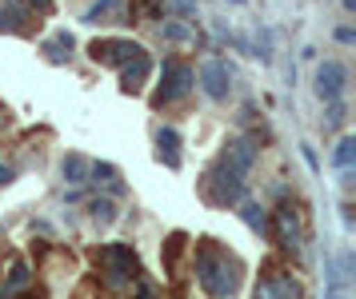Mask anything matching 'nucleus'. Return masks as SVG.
Returning a JSON list of instances; mask_svg holds the SVG:
<instances>
[{
    "label": "nucleus",
    "mask_w": 356,
    "mask_h": 299,
    "mask_svg": "<svg viewBox=\"0 0 356 299\" xmlns=\"http://www.w3.org/2000/svg\"><path fill=\"white\" fill-rule=\"evenodd\" d=\"M193 80H200L204 84V92L212 96V100H228V80H232V72H228V64L225 60H204L200 68H196V76Z\"/></svg>",
    "instance_id": "6"
},
{
    "label": "nucleus",
    "mask_w": 356,
    "mask_h": 299,
    "mask_svg": "<svg viewBox=\"0 0 356 299\" xmlns=\"http://www.w3.org/2000/svg\"><path fill=\"white\" fill-rule=\"evenodd\" d=\"M156 144H161V160L168 164V168H180V136L172 132V128H161L156 132Z\"/></svg>",
    "instance_id": "14"
},
{
    "label": "nucleus",
    "mask_w": 356,
    "mask_h": 299,
    "mask_svg": "<svg viewBox=\"0 0 356 299\" xmlns=\"http://www.w3.org/2000/svg\"><path fill=\"white\" fill-rule=\"evenodd\" d=\"M20 287H29V268H24V264H13V271H8V284H4V299H13Z\"/></svg>",
    "instance_id": "16"
},
{
    "label": "nucleus",
    "mask_w": 356,
    "mask_h": 299,
    "mask_svg": "<svg viewBox=\"0 0 356 299\" xmlns=\"http://www.w3.org/2000/svg\"><path fill=\"white\" fill-rule=\"evenodd\" d=\"M92 216H97L100 223H113V220H116V207H113V200H92Z\"/></svg>",
    "instance_id": "20"
},
{
    "label": "nucleus",
    "mask_w": 356,
    "mask_h": 299,
    "mask_svg": "<svg viewBox=\"0 0 356 299\" xmlns=\"http://www.w3.org/2000/svg\"><path fill=\"white\" fill-rule=\"evenodd\" d=\"M116 4H120V0H97V4L88 8V16H84V20H88V24H97L100 16H108V12H113Z\"/></svg>",
    "instance_id": "21"
},
{
    "label": "nucleus",
    "mask_w": 356,
    "mask_h": 299,
    "mask_svg": "<svg viewBox=\"0 0 356 299\" xmlns=\"http://www.w3.org/2000/svg\"><path fill=\"white\" fill-rule=\"evenodd\" d=\"M193 88V68L180 60H168L164 64V80H161V92L152 96V104L161 108V104H172V100H180V96Z\"/></svg>",
    "instance_id": "4"
},
{
    "label": "nucleus",
    "mask_w": 356,
    "mask_h": 299,
    "mask_svg": "<svg viewBox=\"0 0 356 299\" xmlns=\"http://www.w3.org/2000/svg\"><path fill=\"white\" fill-rule=\"evenodd\" d=\"M196 280H200V287L209 296L228 299L236 291V284H241V268L216 239H200L196 244Z\"/></svg>",
    "instance_id": "1"
},
{
    "label": "nucleus",
    "mask_w": 356,
    "mask_h": 299,
    "mask_svg": "<svg viewBox=\"0 0 356 299\" xmlns=\"http://www.w3.org/2000/svg\"><path fill=\"white\" fill-rule=\"evenodd\" d=\"M164 8V0H136L132 4V20H156Z\"/></svg>",
    "instance_id": "17"
},
{
    "label": "nucleus",
    "mask_w": 356,
    "mask_h": 299,
    "mask_svg": "<svg viewBox=\"0 0 356 299\" xmlns=\"http://www.w3.org/2000/svg\"><path fill=\"white\" fill-rule=\"evenodd\" d=\"M268 275H264V280H260V287H257V299H300V287L292 284L289 275H280V271L273 268V264H268Z\"/></svg>",
    "instance_id": "9"
},
{
    "label": "nucleus",
    "mask_w": 356,
    "mask_h": 299,
    "mask_svg": "<svg viewBox=\"0 0 356 299\" xmlns=\"http://www.w3.org/2000/svg\"><path fill=\"white\" fill-rule=\"evenodd\" d=\"M84 176H88V160H84V156H68L65 160V180L84 184Z\"/></svg>",
    "instance_id": "18"
},
{
    "label": "nucleus",
    "mask_w": 356,
    "mask_h": 299,
    "mask_svg": "<svg viewBox=\"0 0 356 299\" xmlns=\"http://www.w3.org/2000/svg\"><path fill=\"white\" fill-rule=\"evenodd\" d=\"M145 48L136 40H120V36H104V40H92L88 44V56L97 64H129L132 56H140Z\"/></svg>",
    "instance_id": "5"
},
{
    "label": "nucleus",
    "mask_w": 356,
    "mask_h": 299,
    "mask_svg": "<svg viewBox=\"0 0 356 299\" xmlns=\"http://www.w3.org/2000/svg\"><path fill=\"white\" fill-rule=\"evenodd\" d=\"M228 164V168H236L241 176H248V168H252V160H257V148H252V140H228L225 144V156H220Z\"/></svg>",
    "instance_id": "10"
},
{
    "label": "nucleus",
    "mask_w": 356,
    "mask_h": 299,
    "mask_svg": "<svg viewBox=\"0 0 356 299\" xmlns=\"http://www.w3.org/2000/svg\"><path fill=\"white\" fill-rule=\"evenodd\" d=\"M152 76V60H148V52H140V56H132L129 64H124V72H120V84H124V92H140V84Z\"/></svg>",
    "instance_id": "11"
},
{
    "label": "nucleus",
    "mask_w": 356,
    "mask_h": 299,
    "mask_svg": "<svg viewBox=\"0 0 356 299\" xmlns=\"http://www.w3.org/2000/svg\"><path fill=\"white\" fill-rule=\"evenodd\" d=\"M344 80H348L344 64L324 60L321 72H316V96H321V100H340V96H344Z\"/></svg>",
    "instance_id": "8"
},
{
    "label": "nucleus",
    "mask_w": 356,
    "mask_h": 299,
    "mask_svg": "<svg viewBox=\"0 0 356 299\" xmlns=\"http://www.w3.org/2000/svg\"><path fill=\"white\" fill-rule=\"evenodd\" d=\"M353 156H356V140H353V136H344V140L337 144V152H332V164L348 172V168H353Z\"/></svg>",
    "instance_id": "15"
},
{
    "label": "nucleus",
    "mask_w": 356,
    "mask_h": 299,
    "mask_svg": "<svg viewBox=\"0 0 356 299\" xmlns=\"http://www.w3.org/2000/svg\"><path fill=\"white\" fill-rule=\"evenodd\" d=\"M13 180H17V168H8V164H0V188H4V184H13Z\"/></svg>",
    "instance_id": "23"
},
{
    "label": "nucleus",
    "mask_w": 356,
    "mask_h": 299,
    "mask_svg": "<svg viewBox=\"0 0 356 299\" xmlns=\"http://www.w3.org/2000/svg\"><path fill=\"white\" fill-rule=\"evenodd\" d=\"M29 20H33V12L24 8V0H4V8H0V32H29Z\"/></svg>",
    "instance_id": "12"
},
{
    "label": "nucleus",
    "mask_w": 356,
    "mask_h": 299,
    "mask_svg": "<svg viewBox=\"0 0 356 299\" xmlns=\"http://www.w3.org/2000/svg\"><path fill=\"white\" fill-rule=\"evenodd\" d=\"M140 299H152V291H148V287H145V291H140Z\"/></svg>",
    "instance_id": "24"
},
{
    "label": "nucleus",
    "mask_w": 356,
    "mask_h": 299,
    "mask_svg": "<svg viewBox=\"0 0 356 299\" xmlns=\"http://www.w3.org/2000/svg\"><path fill=\"white\" fill-rule=\"evenodd\" d=\"M184 252H188V236H184V232H172V236L164 239V271H168V275H177Z\"/></svg>",
    "instance_id": "13"
},
{
    "label": "nucleus",
    "mask_w": 356,
    "mask_h": 299,
    "mask_svg": "<svg viewBox=\"0 0 356 299\" xmlns=\"http://www.w3.org/2000/svg\"><path fill=\"white\" fill-rule=\"evenodd\" d=\"M200 196H204L212 207H232V204H241V196H244V176L236 172V168H228L225 160H216L209 172L200 176Z\"/></svg>",
    "instance_id": "2"
},
{
    "label": "nucleus",
    "mask_w": 356,
    "mask_h": 299,
    "mask_svg": "<svg viewBox=\"0 0 356 299\" xmlns=\"http://www.w3.org/2000/svg\"><path fill=\"white\" fill-rule=\"evenodd\" d=\"M97 264L104 268V275H108V284L113 287L129 284L132 275H140V268H136V252H132L129 244H108V248H100Z\"/></svg>",
    "instance_id": "3"
},
{
    "label": "nucleus",
    "mask_w": 356,
    "mask_h": 299,
    "mask_svg": "<svg viewBox=\"0 0 356 299\" xmlns=\"http://www.w3.org/2000/svg\"><path fill=\"white\" fill-rule=\"evenodd\" d=\"M328 104H332V108H328V128H340L344 124V104H340V100H328Z\"/></svg>",
    "instance_id": "22"
},
{
    "label": "nucleus",
    "mask_w": 356,
    "mask_h": 299,
    "mask_svg": "<svg viewBox=\"0 0 356 299\" xmlns=\"http://www.w3.org/2000/svg\"><path fill=\"white\" fill-rule=\"evenodd\" d=\"M244 223L257 228V232H268V220H264V212H260L257 204H244Z\"/></svg>",
    "instance_id": "19"
},
{
    "label": "nucleus",
    "mask_w": 356,
    "mask_h": 299,
    "mask_svg": "<svg viewBox=\"0 0 356 299\" xmlns=\"http://www.w3.org/2000/svg\"><path fill=\"white\" fill-rule=\"evenodd\" d=\"M268 236H273L280 248H289V252H296V248H300V223H296V207H292V204H280V207H276V220H273V228H268Z\"/></svg>",
    "instance_id": "7"
}]
</instances>
